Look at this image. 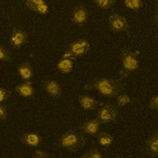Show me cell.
<instances>
[{
	"mask_svg": "<svg viewBox=\"0 0 158 158\" xmlns=\"http://www.w3.org/2000/svg\"><path fill=\"white\" fill-rule=\"evenodd\" d=\"M88 20V10L85 5H78L72 12V21L78 26H83Z\"/></svg>",
	"mask_w": 158,
	"mask_h": 158,
	"instance_id": "9c48e42d",
	"label": "cell"
},
{
	"mask_svg": "<svg viewBox=\"0 0 158 158\" xmlns=\"http://www.w3.org/2000/svg\"><path fill=\"white\" fill-rule=\"evenodd\" d=\"M8 95H9L8 90H6L5 88L0 87V104L3 103L4 101H6V98H8Z\"/></svg>",
	"mask_w": 158,
	"mask_h": 158,
	"instance_id": "4316f807",
	"label": "cell"
},
{
	"mask_svg": "<svg viewBox=\"0 0 158 158\" xmlns=\"http://www.w3.org/2000/svg\"><path fill=\"white\" fill-rule=\"evenodd\" d=\"M90 49V42L86 39H81L72 41L69 46L68 50L72 54L75 58L81 57Z\"/></svg>",
	"mask_w": 158,
	"mask_h": 158,
	"instance_id": "8992f818",
	"label": "cell"
},
{
	"mask_svg": "<svg viewBox=\"0 0 158 158\" xmlns=\"http://www.w3.org/2000/svg\"><path fill=\"white\" fill-rule=\"evenodd\" d=\"M0 61L1 62H11V56L10 52L5 47L0 45Z\"/></svg>",
	"mask_w": 158,
	"mask_h": 158,
	"instance_id": "44dd1931",
	"label": "cell"
},
{
	"mask_svg": "<svg viewBox=\"0 0 158 158\" xmlns=\"http://www.w3.org/2000/svg\"><path fill=\"white\" fill-rule=\"evenodd\" d=\"M56 68L58 71L62 74L70 73L74 68V60L70 58H64L62 57L56 64Z\"/></svg>",
	"mask_w": 158,
	"mask_h": 158,
	"instance_id": "9a60e30c",
	"label": "cell"
},
{
	"mask_svg": "<svg viewBox=\"0 0 158 158\" xmlns=\"http://www.w3.org/2000/svg\"><path fill=\"white\" fill-rule=\"evenodd\" d=\"M48 11H49V7L47 5L46 2L45 3H43V4H41V5H40V6L37 7V9L35 10V12H37V13H39V14H41V15H46V14H48Z\"/></svg>",
	"mask_w": 158,
	"mask_h": 158,
	"instance_id": "cb8c5ba5",
	"label": "cell"
},
{
	"mask_svg": "<svg viewBox=\"0 0 158 158\" xmlns=\"http://www.w3.org/2000/svg\"><path fill=\"white\" fill-rule=\"evenodd\" d=\"M41 85L46 93L50 97L58 98L62 95V87L56 80L46 79L41 83Z\"/></svg>",
	"mask_w": 158,
	"mask_h": 158,
	"instance_id": "52a82bcc",
	"label": "cell"
},
{
	"mask_svg": "<svg viewBox=\"0 0 158 158\" xmlns=\"http://www.w3.org/2000/svg\"><path fill=\"white\" fill-rule=\"evenodd\" d=\"M108 20L110 28L114 32H124L128 29V23L127 19L117 12L110 13Z\"/></svg>",
	"mask_w": 158,
	"mask_h": 158,
	"instance_id": "277c9868",
	"label": "cell"
},
{
	"mask_svg": "<svg viewBox=\"0 0 158 158\" xmlns=\"http://www.w3.org/2000/svg\"><path fill=\"white\" fill-rule=\"evenodd\" d=\"M85 139L82 135L75 131H68L64 133L60 138V147L68 150V151H76L84 145Z\"/></svg>",
	"mask_w": 158,
	"mask_h": 158,
	"instance_id": "6da1fadb",
	"label": "cell"
},
{
	"mask_svg": "<svg viewBox=\"0 0 158 158\" xmlns=\"http://www.w3.org/2000/svg\"><path fill=\"white\" fill-rule=\"evenodd\" d=\"M130 102H131V98L127 94H125V93L119 94L116 98V104L118 107H124L128 104H130Z\"/></svg>",
	"mask_w": 158,
	"mask_h": 158,
	"instance_id": "d6986e66",
	"label": "cell"
},
{
	"mask_svg": "<svg viewBox=\"0 0 158 158\" xmlns=\"http://www.w3.org/2000/svg\"><path fill=\"white\" fill-rule=\"evenodd\" d=\"M146 150L151 156H157L158 155V135L156 132L146 142Z\"/></svg>",
	"mask_w": 158,
	"mask_h": 158,
	"instance_id": "2e32d148",
	"label": "cell"
},
{
	"mask_svg": "<svg viewBox=\"0 0 158 158\" xmlns=\"http://www.w3.org/2000/svg\"><path fill=\"white\" fill-rule=\"evenodd\" d=\"M27 34L25 31H23L22 29L15 27L10 35V44L13 48H19L27 42Z\"/></svg>",
	"mask_w": 158,
	"mask_h": 158,
	"instance_id": "ba28073f",
	"label": "cell"
},
{
	"mask_svg": "<svg viewBox=\"0 0 158 158\" xmlns=\"http://www.w3.org/2000/svg\"><path fill=\"white\" fill-rule=\"evenodd\" d=\"M16 91L19 96L25 98H31L35 93L34 86L29 81H25L24 83L19 84L16 87Z\"/></svg>",
	"mask_w": 158,
	"mask_h": 158,
	"instance_id": "4fadbf2b",
	"label": "cell"
},
{
	"mask_svg": "<svg viewBox=\"0 0 158 158\" xmlns=\"http://www.w3.org/2000/svg\"><path fill=\"white\" fill-rule=\"evenodd\" d=\"M81 129L85 134L88 135L95 136L99 134L100 122L98 118H91L82 125Z\"/></svg>",
	"mask_w": 158,
	"mask_h": 158,
	"instance_id": "30bf717a",
	"label": "cell"
},
{
	"mask_svg": "<svg viewBox=\"0 0 158 158\" xmlns=\"http://www.w3.org/2000/svg\"><path fill=\"white\" fill-rule=\"evenodd\" d=\"M118 117V110L113 105H106L102 106L98 113V119L100 123H111L114 122Z\"/></svg>",
	"mask_w": 158,
	"mask_h": 158,
	"instance_id": "3957f363",
	"label": "cell"
},
{
	"mask_svg": "<svg viewBox=\"0 0 158 158\" xmlns=\"http://www.w3.org/2000/svg\"><path fill=\"white\" fill-rule=\"evenodd\" d=\"M18 74L24 81H30L34 77V69L29 62H24L18 67Z\"/></svg>",
	"mask_w": 158,
	"mask_h": 158,
	"instance_id": "5bb4252c",
	"label": "cell"
},
{
	"mask_svg": "<svg viewBox=\"0 0 158 158\" xmlns=\"http://www.w3.org/2000/svg\"><path fill=\"white\" fill-rule=\"evenodd\" d=\"M92 89L96 90L98 94L106 98H113L118 94L117 84L112 79L99 78L92 84Z\"/></svg>",
	"mask_w": 158,
	"mask_h": 158,
	"instance_id": "7a4b0ae2",
	"label": "cell"
},
{
	"mask_svg": "<svg viewBox=\"0 0 158 158\" xmlns=\"http://www.w3.org/2000/svg\"><path fill=\"white\" fill-rule=\"evenodd\" d=\"M122 68L126 72H134L139 68V60L132 51H126L121 57Z\"/></svg>",
	"mask_w": 158,
	"mask_h": 158,
	"instance_id": "5b68a950",
	"label": "cell"
},
{
	"mask_svg": "<svg viewBox=\"0 0 158 158\" xmlns=\"http://www.w3.org/2000/svg\"><path fill=\"white\" fill-rule=\"evenodd\" d=\"M33 156L34 157L36 158H47L49 156H48V154L44 151V150H42V149H40V148H37V149H35L33 153Z\"/></svg>",
	"mask_w": 158,
	"mask_h": 158,
	"instance_id": "d4e9b609",
	"label": "cell"
},
{
	"mask_svg": "<svg viewBox=\"0 0 158 158\" xmlns=\"http://www.w3.org/2000/svg\"><path fill=\"white\" fill-rule=\"evenodd\" d=\"M45 3V0H26L25 4L26 6L28 8L29 10H32V11H35V10L37 9V7Z\"/></svg>",
	"mask_w": 158,
	"mask_h": 158,
	"instance_id": "7402d4cb",
	"label": "cell"
},
{
	"mask_svg": "<svg viewBox=\"0 0 158 158\" xmlns=\"http://www.w3.org/2000/svg\"><path fill=\"white\" fill-rule=\"evenodd\" d=\"M149 107L151 108L154 111H156L158 109V96L155 95L153 96L150 100H149Z\"/></svg>",
	"mask_w": 158,
	"mask_h": 158,
	"instance_id": "484cf974",
	"label": "cell"
},
{
	"mask_svg": "<svg viewBox=\"0 0 158 158\" xmlns=\"http://www.w3.org/2000/svg\"><path fill=\"white\" fill-rule=\"evenodd\" d=\"M114 141V138L107 133H101L99 134L98 138V142L102 147H110L112 146Z\"/></svg>",
	"mask_w": 158,
	"mask_h": 158,
	"instance_id": "e0dca14e",
	"label": "cell"
},
{
	"mask_svg": "<svg viewBox=\"0 0 158 158\" xmlns=\"http://www.w3.org/2000/svg\"><path fill=\"white\" fill-rule=\"evenodd\" d=\"M78 102L81 108L85 111L94 110L95 108L98 107V106L99 104L94 97L87 95V94L79 97Z\"/></svg>",
	"mask_w": 158,
	"mask_h": 158,
	"instance_id": "8fae6325",
	"label": "cell"
},
{
	"mask_svg": "<svg viewBox=\"0 0 158 158\" xmlns=\"http://www.w3.org/2000/svg\"><path fill=\"white\" fill-rule=\"evenodd\" d=\"M103 156V154L97 148L90 149L88 152L85 153L84 156H82L83 158H102Z\"/></svg>",
	"mask_w": 158,
	"mask_h": 158,
	"instance_id": "603a6c76",
	"label": "cell"
},
{
	"mask_svg": "<svg viewBox=\"0 0 158 158\" xmlns=\"http://www.w3.org/2000/svg\"><path fill=\"white\" fill-rule=\"evenodd\" d=\"M94 2L98 8L103 10H108L115 4V0H94Z\"/></svg>",
	"mask_w": 158,
	"mask_h": 158,
	"instance_id": "ffe728a7",
	"label": "cell"
},
{
	"mask_svg": "<svg viewBox=\"0 0 158 158\" xmlns=\"http://www.w3.org/2000/svg\"><path fill=\"white\" fill-rule=\"evenodd\" d=\"M7 117V110L6 106L0 104V120H4Z\"/></svg>",
	"mask_w": 158,
	"mask_h": 158,
	"instance_id": "83f0119b",
	"label": "cell"
},
{
	"mask_svg": "<svg viewBox=\"0 0 158 158\" xmlns=\"http://www.w3.org/2000/svg\"><path fill=\"white\" fill-rule=\"evenodd\" d=\"M123 4L131 11H139L143 6V0H123Z\"/></svg>",
	"mask_w": 158,
	"mask_h": 158,
	"instance_id": "ac0fdd59",
	"label": "cell"
},
{
	"mask_svg": "<svg viewBox=\"0 0 158 158\" xmlns=\"http://www.w3.org/2000/svg\"><path fill=\"white\" fill-rule=\"evenodd\" d=\"M21 141L26 146L30 148H37L40 144L41 143V137L39 134L34 133V132H29L26 133L24 135L21 137Z\"/></svg>",
	"mask_w": 158,
	"mask_h": 158,
	"instance_id": "7c38bea8",
	"label": "cell"
}]
</instances>
